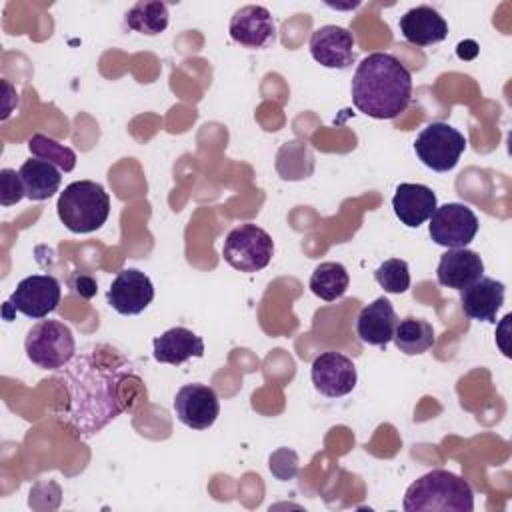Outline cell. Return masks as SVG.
Segmentation results:
<instances>
[{
  "label": "cell",
  "mask_w": 512,
  "mask_h": 512,
  "mask_svg": "<svg viewBox=\"0 0 512 512\" xmlns=\"http://www.w3.org/2000/svg\"><path fill=\"white\" fill-rule=\"evenodd\" d=\"M506 286L500 280L482 276L474 284L460 290V304L468 318L496 324V314L504 304Z\"/></svg>",
  "instance_id": "16"
},
{
  "label": "cell",
  "mask_w": 512,
  "mask_h": 512,
  "mask_svg": "<svg viewBox=\"0 0 512 512\" xmlns=\"http://www.w3.org/2000/svg\"><path fill=\"white\" fill-rule=\"evenodd\" d=\"M374 280L388 294H404L410 288V270L406 260L390 258L374 270Z\"/></svg>",
  "instance_id": "27"
},
{
  "label": "cell",
  "mask_w": 512,
  "mask_h": 512,
  "mask_svg": "<svg viewBox=\"0 0 512 512\" xmlns=\"http://www.w3.org/2000/svg\"><path fill=\"white\" fill-rule=\"evenodd\" d=\"M60 298L62 288L54 276L32 274L18 282L16 290L8 298V304L20 314L40 320L58 308Z\"/></svg>",
  "instance_id": "9"
},
{
  "label": "cell",
  "mask_w": 512,
  "mask_h": 512,
  "mask_svg": "<svg viewBox=\"0 0 512 512\" xmlns=\"http://www.w3.org/2000/svg\"><path fill=\"white\" fill-rule=\"evenodd\" d=\"M2 88H4V104H2V120H6L12 114V108L18 104V94L16 90L10 86L8 80H2Z\"/></svg>",
  "instance_id": "30"
},
{
  "label": "cell",
  "mask_w": 512,
  "mask_h": 512,
  "mask_svg": "<svg viewBox=\"0 0 512 512\" xmlns=\"http://www.w3.org/2000/svg\"><path fill=\"white\" fill-rule=\"evenodd\" d=\"M412 100L410 70L388 52L368 54L352 76V104L376 120L398 118Z\"/></svg>",
  "instance_id": "2"
},
{
  "label": "cell",
  "mask_w": 512,
  "mask_h": 512,
  "mask_svg": "<svg viewBox=\"0 0 512 512\" xmlns=\"http://www.w3.org/2000/svg\"><path fill=\"white\" fill-rule=\"evenodd\" d=\"M58 218L74 234H88L108 220L110 196L102 184L92 180H76L58 196Z\"/></svg>",
  "instance_id": "4"
},
{
  "label": "cell",
  "mask_w": 512,
  "mask_h": 512,
  "mask_svg": "<svg viewBox=\"0 0 512 512\" xmlns=\"http://www.w3.org/2000/svg\"><path fill=\"white\" fill-rule=\"evenodd\" d=\"M310 54L324 66L334 70H346L354 64V36L348 28L326 24L312 32Z\"/></svg>",
  "instance_id": "14"
},
{
  "label": "cell",
  "mask_w": 512,
  "mask_h": 512,
  "mask_svg": "<svg viewBox=\"0 0 512 512\" xmlns=\"http://www.w3.org/2000/svg\"><path fill=\"white\" fill-rule=\"evenodd\" d=\"M66 424L88 438L146 398L142 378L118 350L102 344L66 364Z\"/></svg>",
  "instance_id": "1"
},
{
  "label": "cell",
  "mask_w": 512,
  "mask_h": 512,
  "mask_svg": "<svg viewBox=\"0 0 512 512\" xmlns=\"http://www.w3.org/2000/svg\"><path fill=\"white\" fill-rule=\"evenodd\" d=\"M464 150V134L446 122L426 124L414 140V152L418 160L434 172L452 170L458 164Z\"/></svg>",
  "instance_id": "6"
},
{
  "label": "cell",
  "mask_w": 512,
  "mask_h": 512,
  "mask_svg": "<svg viewBox=\"0 0 512 512\" xmlns=\"http://www.w3.org/2000/svg\"><path fill=\"white\" fill-rule=\"evenodd\" d=\"M26 356L44 370H60L76 356V340L72 330L60 320L36 322L24 340Z\"/></svg>",
  "instance_id": "5"
},
{
  "label": "cell",
  "mask_w": 512,
  "mask_h": 512,
  "mask_svg": "<svg viewBox=\"0 0 512 512\" xmlns=\"http://www.w3.org/2000/svg\"><path fill=\"white\" fill-rule=\"evenodd\" d=\"M398 316L388 298L380 296L364 306L356 316V334L364 344L384 348L396 330Z\"/></svg>",
  "instance_id": "17"
},
{
  "label": "cell",
  "mask_w": 512,
  "mask_h": 512,
  "mask_svg": "<svg viewBox=\"0 0 512 512\" xmlns=\"http://www.w3.org/2000/svg\"><path fill=\"white\" fill-rule=\"evenodd\" d=\"M24 196L26 192H24L20 174L12 168H2L0 170V204L12 206V204H18Z\"/></svg>",
  "instance_id": "28"
},
{
  "label": "cell",
  "mask_w": 512,
  "mask_h": 512,
  "mask_svg": "<svg viewBox=\"0 0 512 512\" xmlns=\"http://www.w3.org/2000/svg\"><path fill=\"white\" fill-rule=\"evenodd\" d=\"M406 512H472V486L458 474L434 468L414 480L404 494Z\"/></svg>",
  "instance_id": "3"
},
{
  "label": "cell",
  "mask_w": 512,
  "mask_h": 512,
  "mask_svg": "<svg viewBox=\"0 0 512 512\" xmlns=\"http://www.w3.org/2000/svg\"><path fill=\"white\" fill-rule=\"evenodd\" d=\"M124 24L134 32L156 36L168 26V6L158 0H140L126 12Z\"/></svg>",
  "instance_id": "25"
},
{
  "label": "cell",
  "mask_w": 512,
  "mask_h": 512,
  "mask_svg": "<svg viewBox=\"0 0 512 512\" xmlns=\"http://www.w3.org/2000/svg\"><path fill=\"white\" fill-rule=\"evenodd\" d=\"M484 276L482 258L468 248H448L436 266V280L440 286L464 290Z\"/></svg>",
  "instance_id": "15"
},
{
  "label": "cell",
  "mask_w": 512,
  "mask_h": 512,
  "mask_svg": "<svg viewBox=\"0 0 512 512\" xmlns=\"http://www.w3.org/2000/svg\"><path fill=\"white\" fill-rule=\"evenodd\" d=\"M428 220L430 238L444 248H466L478 232L476 214L472 208L460 202H446L436 206Z\"/></svg>",
  "instance_id": "8"
},
{
  "label": "cell",
  "mask_w": 512,
  "mask_h": 512,
  "mask_svg": "<svg viewBox=\"0 0 512 512\" xmlns=\"http://www.w3.org/2000/svg\"><path fill=\"white\" fill-rule=\"evenodd\" d=\"M268 468L278 480H292L298 474V456L290 448H278L270 454Z\"/></svg>",
  "instance_id": "29"
},
{
  "label": "cell",
  "mask_w": 512,
  "mask_h": 512,
  "mask_svg": "<svg viewBox=\"0 0 512 512\" xmlns=\"http://www.w3.org/2000/svg\"><path fill=\"white\" fill-rule=\"evenodd\" d=\"M230 38L244 48L262 50L276 40V22L268 8L258 4L242 6L234 12L228 26Z\"/></svg>",
  "instance_id": "13"
},
{
  "label": "cell",
  "mask_w": 512,
  "mask_h": 512,
  "mask_svg": "<svg viewBox=\"0 0 512 512\" xmlns=\"http://www.w3.org/2000/svg\"><path fill=\"white\" fill-rule=\"evenodd\" d=\"M60 172H62L60 168H56L54 164H50L46 160H40V158L26 160L18 170L20 180L24 184L26 198L38 202V200H48L50 196H54L62 182Z\"/></svg>",
  "instance_id": "21"
},
{
  "label": "cell",
  "mask_w": 512,
  "mask_h": 512,
  "mask_svg": "<svg viewBox=\"0 0 512 512\" xmlns=\"http://www.w3.org/2000/svg\"><path fill=\"white\" fill-rule=\"evenodd\" d=\"M274 254V242L270 234L256 224H240L232 228L224 240V260L240 272H258L266 268Z\"/></svg>",
  "instance_id": "7"
},
{
  "label": "cell",
  "mask_w": 512,
  "mask_h": 512,
  "mask_svg": "<svg viewBox=\"0 0 512 512\" xmlns=\"http://www.w3.org/2000/svg\"><path fill=\"white\" fill-rule=\"evenodd\" d=\"M276 170L284 180H304L314 172V156L306 142L290 140L276 154Z\"/></svg>",
  "instance_id": "24"
},
{
  "label": "cell",
  "mask_w": 512,
  "mask_h": 512,
  "mask_svg": "<svg viewBox=\"0 0 512 512\" xmlns=\"http://www.w3.org/2000/svg\"><path fill=\"white\" fill-rule=\"evenodd\" d=\"M436 206V194L424 184L402 182L392 198L396 218L408 228H418L420 224H424L434 214Z\"/></svg>",
  "instance_id": "19"
},
{
  "label": "cell",
  "mask_w": 512,
  "mask_h": 512,
  "mask_svg": "<svg viewBox=\"0 0 512 512\" xmlns=\"http://www.w3.org/2000/svg\"><path fill=\"white\" fill-rule=\"evenodd\" d=\"M28 150L34 158L46 160L62 172H70L76 166V152L46 134H32V138L28 140Z\"/></svg>",
  "instance_id": "26"
},
{
  "label": "cell",
  "mask_w": 512,
  "mask_h": 512,
  "mask_svg": "<svg viewBox=\"0 0 512 512\" xmlns=\"http://www.w3.org/2000/svg\"><path fill=\"white\" fill-rule=\"evenodd\" d=\"M152 348H154L152 354L156 362L172 364V366H180L190 358L204 356V340L196 332L184 326L168 328L166 332L156 336L152 342Z\"/></svg>",
  "instance_id": "20"
},
{
  "label": "cell",
  "mask_w": 512,
  "mask_h": 512,
  "mask_svg": "<svg viewBox=\"0 0 512 512\" xmlns=\"http://www.w3.org/2000/svg\"><path fill=\"white\" fill-rule=\"evenodd\" d=\"M312 384L326 398H340L356 388V366L340 352H322L312 360Z\"/></svg>",
  "instance_id": "11"
},
{
  "label": "cell",
  "mask_w": 512,
  "mask_h": 512,
  "mask_svg": "<svg viewBox=\"0 0 512 512\" xmlns=\"http://www.w3.org/2000/svg\"><path fill=\"white\" fill-rule=\"evenodd\" d=\"M174 412L184 426L208 430L220 414V402L214 388L206 384H184L174 396Z\"/></svg>",
  "instance_id": "12"
},
{
  "label": "cell",
  "mask_w": 512,
  "mask_h": 512,
  "mask_svg": "<svg viewBox=\"0 0 512 512\" xmlns=\"http://www.w3.org/2000/svg\"><path fill=\"white\" fill-rule=\"evenodd\" d=\"M152 300L154 284L144 272L136 268L120 270L106 292L108 306L122 316H136L144 312Z\"/></svg>",
  "instance_id": "10"
},
{
  "label": "cell",
  "mask_w": 512,
  "mask_h": 512,
  "mask_svg": "<svg viewBox=\"0 0 512 512\" xmlns=\"http://www.w3.org/2000/svg\"><path fill=\"white\" fill-rule=\"evenodd\" d=\"M78 280H80V282H76V284H74V290H76L78 294H82L84 298H90V296L96 292V290H94V288H96L94 280H92V278H88V276H80Z\"/></svg>",
  "instance_id": "31"
},
{
  "label": "cell",
  "mask_w": 512,
  "mask_h": 512,
  "mask_svg": "<svg viewBox=\"0 0 512 512\" xmlns=\"http://www.w3.org/2000/svg\"><path fill=\"white\" fill-rule=\"evenodd\" d=\"M314 296L326 302L342 298L350 286V276L344 264L340 262H322L314 268L308 282Z\"/></svg>",
  "instance_id": "23"
},
{
  "label": "cell",
  "mask_w": 512,
  "mask_h": 512,
  "mask_svg": "<svg viewBox=\"0 0 512 512\" xmlns=\"http://www.w3.org/2000/svg\"><path fill=\"white\" fill-rule=\"evenodd\" d=\"M392 340L402 354L418 356V354L428 352L434 346L436 336H434V328L428 320L406 316L404 320H400L396 324Z\"/></svg>",
  "instance_id": "22"
},
{
  "label": "cell",
  "mask_w": 512,
  "mask_h": 512,
  "mask_svg": "<svg viewBox=\"0 0 512 512\" xmlns=\"http://www.w3.org/2000/svg\"><path fill=\"white\" fill-rule=\"evenodd\" d=\"M400 32L406 42L416 46H432L448 36V24L432 6L420 4L400 16Z\"/></svg>",
  "instance_id": "18"
}]
</instances>
